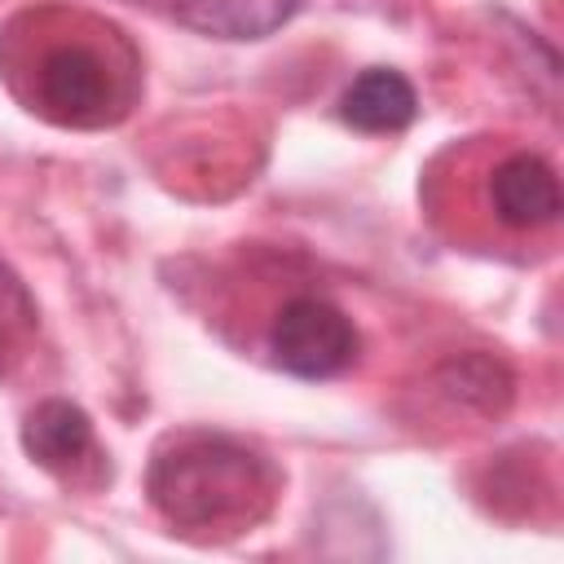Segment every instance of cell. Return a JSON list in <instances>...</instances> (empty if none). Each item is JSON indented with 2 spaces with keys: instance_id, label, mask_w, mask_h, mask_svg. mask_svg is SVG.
I'll return each instance as SVG.
<instances>
[{
  "instance_id": "cell-1",
  "label": "cell",
  "mask_w": 564,
  "mask_h": 564,
  "mask_svg": "<svg viewBox=\"0 0 564 564\" xmlns=\"http://www.w3.org/2000/svg\"><path fill=\"white\" fill-rule=\"evenodd\" d=\"M0 75L9 93L53 128H115L141 101V57L132 40L75 4H35L0 31Z\"/></svg>"
},
{
  "instance_id": "cell-2",
  "label": "cell",
  "mask_w": 564,
  "mask_h": 564,
  "mask_svg": "<svg viewBox=\"0 0 564 564\" xmlns=\"http://www.w3.org/2000/svg\"><path fill=\"white\" fill-rule=\"evenodd\" d=\"M150 502L181 533H242L278 498V471L225 432H172L150 458Z\"/></svg>"
},
{
  "instance_id": "cell-3",
  "label": "cell",
  "mask_w": 564,
  "mask_h": 564,
  "mask_svg": "<svg viewBox=\"0 0 564 564\" xmlns=\"http://www.w3.org/2000/svg\"><path fill=\"white\" fill-rule=\"evenodd\" d=\"M361 335L352 317L322 295H291L269 322V357L295 379H335L352 366Z\"/></svg>"
},
{
  "instance_id": "cell-4",
  "label": "cell",
  "mask_w": 564,
  "mask_h": 564,
  "mask_svg": "<svg viewBox=\"0 0 564 564\" xmlns=\"http://www.w3.org/2000/svg\"><path fill=\"white\" fill-rule=\"evenodd\" d=\"M485 212L511 238H533L560 225L564 198L555 167L533 150H507L485 167Z\"/></svg>"
},
{
  "instance_id": "cell-5",
  "label": "cell",
  "mask_w": 564,
  "mask_h": 564,
  "mask_svg": "<svg viewBox=\"0 0 564 564\" xmlns=\"http://www.w3.org/2000/svg\"><path fill=\"white\" fill-rule=\"evenodd\" d=\"M22 445L48 476H57L66 485H93L106 471L88 414L66 397H48L26 414Z\"/></svg>"
},
{
  "instance_id": "cell-6",
  "label": "cell",
  "mask_w": 564,
  "mask_h": 564,
  "mask_svg": "<svg viewBox=\"0 0 564 564\" xmlns=\"http://www.w3.org/2000/svg\"><path fill=\"white\" fill-rule=\"evenodd\" d=\"M414 115H419V93L392 66L361 70L339 97V119L357 132H401L405 123H414Z\"/></svg>"
},
{
  "instance_id": "cell-7",
  "label": "cell",
  "mask_w": 564,
  "mask_h": 564,
  "mask_svg": "<svg viewBox=\"0 0 564 564\" xmlns=\"http://www.w3.org/2000/svg\"><path fill=\"white\" fill-rule=\"evenodd\" d=\"M300 0H172V18L212 40H264L295 18Z\"/></svg>"
},
{
  "instance_id": "cell-8",
  "label": "cell",
  "mask_w": 564,
  "mask_h": 564,
  "mask_svg": "<svg viewBox=\"0 0 564 564\" xmlns=\"http://www.w3.org/2000/svg\"><path fill=\"white\" fill-rule=\"evenodd\" d=\"M40 313L26 291V282L0 260V379L26 357V344L35 339Z\"/></svg>"
}]
</instances>
